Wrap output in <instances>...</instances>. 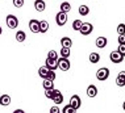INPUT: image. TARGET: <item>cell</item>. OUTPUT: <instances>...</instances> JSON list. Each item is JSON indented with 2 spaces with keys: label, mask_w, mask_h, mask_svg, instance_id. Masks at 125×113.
Masks as SVG:
<instances>
[{
  "label": "cell",
  "mask_w": 125,
  "mask_h": 113,
  "mask_svg": "<svg viewBox=\"0 0 125 113\" xmlns=\"http://www.w3.org/2000/svg\"><path fill=\"white\" fill-rule=\"evenodd\" d=\"M49 72H50V68L46 66V64H45V66H41L38 68V75L42 78V79H46L48 75H49Z\"/></svg>",
  "instance_id": "12"
},
{
  "label": "cell",
  "mask_w": 125,
  "mask_h": 113,
  "mask_svg": "<svg viewBox=\"0 0 125 113\" xmlns=\"http://www.w3.org/2000/svg\"><path fill=\"white\" fill-rule=\"evenodd\" d=\"M52 101H54V104H57V105L62 104V103H63V95H62V92L54 88V93H53Z\"/></svg>",
  "instance_id": "7"
},
{
  "label": "cell",
  "mask_w": 125,
  "mask_h": 113,
  "mask_svg": "<svg viewBox=\"0 0 125 113\" xmlns=\"http://www.w3.org/2000/svg\"><path fill=\"white\" fill-rule=\"evenodd\" d=\"M53 93H54V88H52V90H45V96L48 99H52Z\"/></svg>",
  "instance_id": "29"
},
{
  "label": "cell",
  "mask_w": 125,
  "mask_h": 113,
  "mask_svg": "<svg viewBox=\"0 0 125 113\" xmlns=\"http://www.w3.org/2000/svg\"><path fill=\"white\" fill-rule=\"evenodd\" d=\"M1 33H3V28L0 26V36H1Z\"/></svg>",
  "instance_id": "36"
},
{
  "label": "cell",
  "mask_w": 125,
  "mask_h": 113,
  "mask_svg": "<svg viewBox=\"0 0 125 113\" xmlns=\"http://www.w3.org/2000/svg\"><path fill=\"white\" fill-rule=\"evenodd\" d=\"M123 109L125 111V101H124V104H123Z\"/></svg>",
  "instance_id": "37"
},
{
  "label": "cell",
  "mask_w": 125,
  "mask_h": 113,
  "mask_svg": "<svg viewBox=\"0 0 125 113\" xmlns=\"http://www.w3.org/2000/svg\"><path fill=\"white\" fill-rule=\"evenodd\" d=\"M49 30V22L46 20L40 21V33H46Z\"/></svg>",
  "instance_id": "18"
},
{
  "label": "cell",
  "mask_w": 125,
  "mask_h": 113,
  "mask_svg": "<svg viewBox=\"0 0 125 113\" xmlns=\"http://www.w3.org/2000/svg\"><path fill=\"white\" fill-rule=\"evenodd\" d=\"M61 11L69 13L70 11H71V4H70L69 1H63L62 4H61Z\"/></svg>",
  "instance_id": "20"
},
{
  "label": "cell",
  "mask_w": 125,
  "mask_h": 113,
  "mask_svg": "<svg viewBox=\"0 0 125 113\" xmlns=\"http://www.w3.org/2000/svg\"><path fill=\"white\" fill-rule=\"evenodd\" d=\"M70 61L67 59V58L65 57H61L58 58V68L59 70H62V71H69L70 70Z\"/></svg>",
  "instance_id": "3"
},
{
  "label": "cell",
  "mask_w": 125,
  "mask_h": 113,
  "mask_svg": "<svg viewBox=\"0 0 125 113\" xmlns=\"http://www.w3.org/2000/svg\"><path fill=\"white\" fill-rule=\"evenodd\" d=\"M109 59L112 63H121L124 61V55L116 50V51H112V53L109 54Z\"/></svg>",
  "instance_id": "6"
},
{
  "label": "cell",
  "mask_w": 125,
  "mask_h": 113,
  "mask_svg": "<svg viewBox=\"0 0 125 113\" xmlns=\"http://www.w3.org/2000/svg\"><path fill=\"white\" fill-rule=\"evenodd\" d=\"M61 45H62V47H71L73 46V40L69 38V37H63V38L61 40Z\"/></svg>",
  "instance_id": "19"
},
{
  "label": "cell",
  "mask_w": 125,
  "mask_h": 113,
  "mask_svg": "<svg viewBox=\"0 0 125 113\" xmlns=\"http://www.w3.org/2000/svg\"><path fill=\"white\" fill-rule=\"evenodd\" d=\"M5 22H7V25H8L9 29H15V28H17V25H19V19L15 15H8L5 19Z\"/></svg>",
  "instance_id": "2"
},
{
  "label": "cell",
  "mask_w": 125,
  "mask_h": 113,
  "mask_svg": "<svg viewBox=\"0 0 125 113\" xmlns=\"http://www.w3.org/2000/svg\"><path fill=\"white\" fill-rule=\"evenodd\" d=\"M55 72H54V70H50V72H49V75H48V78L49 79H52V80H55Z\"/></svg>",
  "instance_id": "33"
},
{
  "label": "cell",
  "mask_w": 125,
  "mask_h": 113,
  "mask_svg": "<svg viewBox=\"0 0 125 113\" xmlns=\"http://www.w3.org/2000/svg\"><path fill=\"white\" fill-rule=\"evenodd\" d=\"M70 104L74 107L75 111H78V109L80 108V105H82V100H80V97L78 96V95H73L71 99H70Z\"/></svg>",
  "instance_id": "9"
},
{
  "label": "cell",
  "mask_w": 125,
  "mask_h": 113,
  "mask_svg": "<svg viewBox=\"0 0 125 113\" xmlns=\"http://www.w3.org/2000/svg\"><path fill=\"white\" fill-rule=\"evenodd\" d=\"M107 43H108V40L105 37H97L96 41H95V45L99 47V49H104V47L107 46Z\"/></svg>",
  "instance_id": "11"
},
{
  "label": "cell",
  "mask_w": 125,
  "mask_h": 113,
  "mask_svg": "<svg viewBox=\"0 0 125 113\" xmlns=\"http://www.w3.org/2000/svg\"><path fill=\"white\" fill-rule=\"evenodd\" d=\"M9 104H11V96H9V95H1V96H0V105L8 107Z\"/></svg>",
  "instance_id": "16"
},
{
  "label": "cell",
  "mask_w": 125,
  "mask_h": 113,
  "mask_svg": "<svg viewBox=\"0 0 125 113\" xmlns=\"http://www.w3.org/2000/svg\"><path fill=\"white\" fill-rule=\"evenodd\" d=\"M78 11H79V15H80V16H87V15L90 13V8H88L87 5H80Z\"/></svg>",
  "instance_id": "22"
},
{
  "label": "cell",
  "mask_w": 125,
  "mask_h": 113,
  "mask_svg": "<svg viewBox=\"0 0 125 113\" xmlns=\"http://www.w3.org/2000/svg\"><path fill=\"white\" fill-rule=\"evenodd\" d=\"M92 30H94V25L91 22H83L82 24V28H80V34L82 36H88V34L92 33Z\"/></svg>",
  "instance_id": "5"
},
{
  "label": "cell",
  "mask_w": 125,
  "mask_h": 113,
  "mask_svg": "<svg viewBox=\"0 0 125 113\" xmlns=\"http://www.w3.org/2000/svg\"><path fill=\"white\" fill-rule=\"evenodd\" d=\"M117 33L120 34H125V24H119V26H117Z\"/></svg>",
  "instance_id": "28"
},
{
  "label": "cell",
  "mask_w": 125,
  "mask_h": 113,
  "mask_svg": "<svg viewBox=\"0 0 125 113\" xmlns=\"http://www.w3.org/2000/svg\"><path fill=\"white\" fill-rule=\"evenodd\" d=\"M96 95H97L96 85H94V84L88 85V88H87V96H88V97H95Z\"/></svg>",
  "instance_id": "15"
},
{
  "label": "cell",
  "mask_w": 125,
  "mask_h": 113,
  "mask_svg": "<svg viewBox=\"0 0 125 113\" xmlns=\"http://www.w3.org/2000/svg\"><path fill=\"white\" fill-rule=\"evenodd\" d=\"M55 21H57V25L58 26H63L67 22V13L59 11L55 16Z\"/></svg>",
  "instance_id": "4"
},
{
  "label": "cell",
  "mask_w": 125,
  "mask_h": 113,
  "mask_svg": "<svg viewBox=\"0 0 125 113\" xmlns=\"http://www.w3.org/2000/svg\"><path fill=\"white\" fill-rule=\"evenodd\" d=\"M34 8L37 12H43L46 9V4L43 0H36L34 1Z\"/></svg>",
  "instance_id": "14"
},
{
  "label": "cell",
  "mask_w": 125,
  "mask_h": 113,
  "mask_svg": "<svg viewBox=\"0 0 125 113\" xmlns=\"http://www.w3.org/2000/svg\"><path fill=\"white\" fill-rule=\"evenodd\" d=\"M117 51L125 57V43H124V45H119V49H117Z\"/></svg>",
  "instance_id": "32"
},
{
  "label": "cell",
  "mask_w": 125,
  "mask_h": 113,
  "mask_svg": "<svg viewBox=\"0 0 125 113\" xmlns=\"http://www.w3.org/2000/svg\"><path fill=\"white\" fill-rule=\"evenodd\" d=\"M42 87L45 88V90H52V88H54V80L49 79V78L43 79V82H42Z\"/></svg>",
  "instance_id": "17"
},
{
  "label": "cell",
  "mask_w": 125,
  "mask_h": 113,
  "mask_svg": "<svg viewBox=\"0 0 125 113\" xmlns=\"http://www.w3.org/2000/svg\"><path fill=\"white\" fill-rule=\"evenodd\" d=\"M116 84L119 87H124L125 85V71H120L116 78Z\"/></svg>",
  "instance_id": "13"
},
{
  "label": "cell",
  "mask_w": 125,
  "mask_h": 113,
  "mask_svg": "<svg viewBox=\"0 0 125 113\" xmlns=\"http://www.w3.org/2000/svg\"><path fill=\"white\" fill-rule=\"evenodd\" d=\"M48 57H49V58H54V59H57V58H58V54H57V51H55V50H50L49 53H48Z\"/></svg>",
  "instance_id": "30"
},
{
  "label": "cell",
  "mask_w": 125,
  "mask_h": 113,
  "mask_svg": "<svg viewBox=\"0 0 125 113\" xmlns=\"http://www.w3.org/2000/svg\"><path fill=\"white\" fill-rule=\"evenodd\" d=\"M62 112H63V113H75L76 111L74 109V107H73L71 104H67V105H65V107H63Z\"/></svg>",
  "instance_id": "25"
},
{
  "label": "cell",
  "mask_w": 125,
  "mask_h": 113,
  "mask_svg": "<svg viewBox=\"0 0 125 113\" xmlns=\"http://www.w3.org/2000/svg\"><path fill=\"white\" fill-rule=\"evenodd\" d=\"M15 113H24V111H22V109H16Z\"/></svg>",
  "instance_id": "35"
},
{
  "label": "cell",
  "mask_w": 125,
  "mask_h": 113,
  "mask_svg": "<svg viewBox=\"0 0 125 113\" xmlns=\"http://www.w3.org/2000/svg\"><path fill=\"white\" fill-rule=\"evenodd\" d=\"M59 53H61V57L69 58V57H70V54H71V50H70V47H62Z\"/></svg>",
  "instance_id": "24"
},
{
  "label": "cell",
  "mask_w": 125,
  "mask_h": 113,
  "mask_svg": "<svg viewBox=\"0 0 125 113\" xmlns=\"http://www.w3.org/2000/svg\"><path fill=\"white\" fill-rule=\"evenodd\" d=\"M24 0H13V5L16 7V8H21V7H24Z\"/></svg>",
  "instance_id": "27"
},
{
  "label": "cell",
  "mask_w": 125,
  "mask_h": 113,
  "mask_svg": "<svg viewBox=\"0 0 125 113\" xmlns=\"http://www.w3.org/2000/svg\"><path fill=\"white\" fill-rule=\"evenodd\" d=\"M88 59H90L91 63H97L100 61V55L97 53H91L90 57H88Z\"/></svg>",
  "instance_id": "21"
},
{
  "label": "cell",
  "mask_w": 125,
  "mask_h": 113,
  "mask_svg": "<svg viewBox=\"0 0 125 113\" xmlns=\"http://www.w3.org/2000/svg\"><path fill=\"white\" fill-rule=\"evenodd\" d=\"M50 112H52V113H59L61 111H59V108L57 107V104H55V107H52V108H50Z\"/></svg>",
  "instance_id": "34"
},
{
  "label": "cell",
  "mask_w": 125,
  "mask_h": 113,
  "mask_svg": "<svg viewBox=\"0 0 125 113\" xmlns=\"http://www.w3.org/2000/svg\"><path fill=\"white\" fill-rule=\"evenodd\" d=\"M25 38H26V34H25V32H22V30H20V32H17V33H16V40H17L19 42H24V41H25Z\"/></svg>",
  "instance_id": "23"
},
{
  "label": "cell",
  "mask_w": 125,
  "mask_h": 113,
  "mask_svg": "<svg viewBox=\"0 0 125 113\" xmlns=\"http://www.w3.org/2000/svg\"><path fill=\"white\" fill-rule=\"evenodd\" d=\"M29 29L32 33H40V21L36 19H32L29 21Z\"/></svg>",
  "instance_id": "8"
},
{
  "label": "cell",
  "mask_w": 125,
  "mask_h": 113,
  "mask_svg": "<svg viewBox=\"0 0 125 113\" xmlns=\"http://www.w3.org/2000/svg\"><path fill=\"white\" fill-rule=\"evenodd\" d=\"M96 78H97V80H100V82L107 80L108 78H109V70H108L107 67L99 68V70L96 71Z\"/></svg>",
  "instance_id": "1"
},
{
  "label": "cell",
  "mask_w": 125,
  "mask_h": 113,
  "mask_svg": "<svg viewBox=\"0 0 125 113\" xmlns=\"http://www.w3.org/2000/svg\"><path fill=\"white\" fill-rule=\"evenodd\" d=\"M82 21H80V20H75V21L73 22V29L74 30H76V32H79L80 30V28H82Z\"/></svg>",
  "instance_id": "26"
},
{
  "label": "cell",
  "mask_w": 125,
  "mask_h": 113,
  "mask_svg": "<svg viewBox=\"0 0 125 113\" xmlns=\"http://www.w3.org/2000/svg\"><path fill=\"white\" fill-rule=\"evenodd\" d=\"M45 64L50 68V70H57V68H58V58H57V59H54V58H49L48 57Z\"/></svg>",
  "instance_id": "10"
},
{
  "label": "cell",
  "mask_w": 125,
  "mask_h": 113,
  "mask_svg": "<svg viewBox=\"0 0 125 113\" xmlns=\"http://www.w3.org/2000/svg\"><path fill=\"white\" fill-rule=\"evenodd\" d=\"M117 41H119V45H124L125 43V34H120Z\"/></svg>",
  "instance_id": "31"
}]
</instances>
